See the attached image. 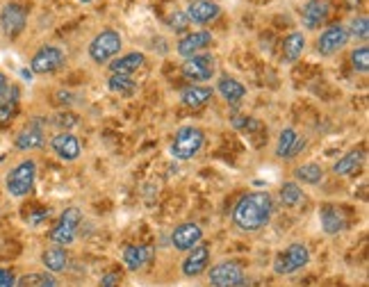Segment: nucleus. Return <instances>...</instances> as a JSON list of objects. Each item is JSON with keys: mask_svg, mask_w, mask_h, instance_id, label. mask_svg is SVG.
<instances>
[{"mask_svg": "<svg viewBox=\"0 0 369 287\" xmlns=\"http://www.w3.org/2000/svg\"><path fill=\"white\" fill-rule=\"evenodd\" d=\"M306 148V139L304 137H296V141H294V146H292V151H289V155H287V160L289 158H296L301 151Z\"/></svg>", "mask_w": 369, "mask_h": 287, "instance_id": "4c0bfd02", "label": "nucleus"}, {"mask_svg": "<svg viewBox=\"0 0 369 287\" xmlns=\"http://www.w3.org/2000/svg\"><path fill=\"white\" fill-rule=\"evenodd\" d=\"M308 262H310V248L301 242H294L276 255L274 272L278 276H289V274H296L299 269H304Z\"/></svg>", "mask_w": 369, "mask_h": 287, "instance_id": "423d86ee", "label": "nucleus"}, {"mask_svg": "<svg viewBox=\"0 0 369 287\" xmlns=\"http://www.w3.org/2000/svg\"><path fill=\"white\" fill-rule=\"evenodd\" d=\"M51 148L60 160L75 162L82 153V144L73 135V132H57V135L51 139Z\"/></svg>", "mask_w": 369, "mask_h": 287, "instance_id": "ddd939ff", "label": "nucleus"}, {"mask_svg": "<svg viewBox=\"0 0 369 287\" xmlns=\"http://www.w3.org/2000/svg\"><path fill=\"white\" fill-rule=\"evenodd\" d=\"M328 16H331V0H308L301 12V23L306 25V30H317L326 23Z\"/></svg>", "mask_w": 369, "mask_h": 287, "instance_id": "4468645a", "label": "nucleus"}, {"mask_svg": "<svg viewBox=\"0 0 369 287\" xmlns=\"http://www.w3.org/2000/svg\"><path fill=\"white\" fill-rule=\"evenodd\" d=\"M346 44H349V32H346V27L339 25V23H333V25H328L322 34H319V39H317V51H319V55L331 57V55H335V53L342 51V48H344Z\"/></svg>", "mask_w": 369, "mask_h": 287, "instance_id": "f8f14e48", "label": "nucleus"}, {"mask_svg": "<svg viewBox=\"0 0 369 287\" xmlns=\"http://www.w3.org/2000/svg\"><path fill=\"white\" fill-rule=\"evenodd\" d=\"M212 94H215V89L208 87V84H192V87H184L182 94H180V103L184 105V108H203L210 98Z\"/></svg>", "mask_w": 369, "mask_h": 287, "instance_id": "4be33fe9", "label": "nucleus"}, {"mask_svg": "<svg viewBox=\"0 0 369 287\" xmlns=\"http://www.w3.org/2000/svg\"><path fill=\"white\" fill-rule=\"evenodd\" d=\"M212 44V32L208 30H199V32H189V34H184L182 39L178 42L176 46V51L180 57H192V55H199L201 51H206V48Z\"/></svg>", "mask_w": 369, "mask_h": 287, "instance_id": "aec40b11", "label": "nucleus"}, {"mask_svg": "<svg viewBox=\"0 0 369 287\" xmlns=\"http://www.w3.org/2000/svg\"><path fill=\"white\" fill-rule=\"evenodd\" d=\"M51 123L55 128H60L62 132H69L71 128H75L77 123H80V117H75L73 112H60L51 119Z\"/></svg>", "mask_w": 369, "mask_h": 287, "instance_id": "f704fd0d", "label": "nucleus"}, {"mask_svg": "<svg viewBox=\"0 0 369 287\" xmlns=\"http://www.w3.org/2000/svg\"><path fill=\"white\" fill-rule=\"evenodd\" d=\"M108 89L112 94H119V96H130V94H135V89H137V82L132 80V75H110Z\"/></svg>", "mask_w": 369, "mask_h": 287, "instance_id": "c756f323", "label": "nucleus"}, {"mask_svg": "<svg viewBox=\"0 0 369 287\" xmlns=\"http://www.w3.org/2000/svg\"><path fill=\"white\" fill-rule=\"evenodd\" d=\"M66 62V53L60 46H42L39 51L32 55L30 62V71L37 75H46V73H55L60 71Z\"/></svg>", "mask_w": 369, "mask_h": 287, "instance_id": "6e6552de", "label": "nucleus"}, {"mask_svg": "<svg viewBox=\"0 0 369 287\" xmlns=\"http://www.w3.org/2000/svg\"><path fill=\"white\" fill-rule=\"evenodd\" d=\"M14 287H57V279L51 272H32L21 276Z\"/></svg>", "mask_w": 369, "mask_h": 287, "instance_id": "c85d7f7f", "label": "nucleus"}, {"mask_svg": "<svg viewBox=\"0 0 369 287\" xmlns=\"http://www.w3.org/2000/svg\"><path fill=\"white\" fill-rule=\"evenodd\" d=\"M217 62L212 55H192L182 62V75L187 80H192L194 84L196 82H208L212 75H215Z\"/></svg>", "mask_w": 369, "mask_h": 287, "instance_id": "9b49d317", "label": "nucleus"}, {"mask_svg": "<svg viewBox=\"0 0 369 287\" xmlns=\"http://www.w3.org/2000/svg\"><path fill=\"white\" fill-rule=\"evenodd\" d=\"M7 84H9V82H7V75L0 73V94H3V91L7 89Z\"/></svg>", "mask_w": 369, "mask_h": 287, "instance_id": "ea45409f", "label": "nucleus"}, {"mask_svg": "<svg viewBox=\"0 0 369 287\" xmlns=\"http://www.w3.org/2000/svg\"><path fill=\"white\" fill-rule=\"evenodd\" d=\"M27 25V12L18 3H7L0 7V32L7 39H16Z\"/></svg>", "mask_w": 369, "mask_h": 287, "instance_id": "1a4fd4ad", "label": "nucleus"}, {"mask_svg": "<svg viewBox=\"0 0 369 287\" xmlns=\"http://www.w3.org/2000/svg\"><path fill=\"white\" fill-rule=\"evenodd\" d=\"M296 130L294 128H285L283 132L278 135V144H276V158H285L289 155V151H292L294 141H296Z\"/></svg>", "mask_w": 369, "mask_h": 287, "instance_id": "2f4dec72", "label": "nucleus"}, {"mask_svg": "<svg viewBox=\"0 0 369 287\" xmlns=\"http://www.w3.org/2000/svg\"><path fill=\"white\" fill-rule=\"evenodd\" d=\"M306 53V34L304 32H289L283 42V60L296 62Z\"/></svg>", "mask_w": 369, "mask_h": 287, "instance_id": "bb28decb", "label": "nucleus"}, {"mask_svg": "<svg viewBox=\"0 0 369 287\" xmlns=\"http://www.w3.org/2000/svg\"><path fill=\"white\" fill-rule=\"evenodd\" d=\"M201 239H203L201 226L192 224V222L176 226L171 233V244H173V248H178V251H192L194 246L201 244Z\"/></svg>", "mask_w": 369, "mask_h": 287, "instance_id": "2eb2a0df", "label": "nucleus"}, {"mask_svg": "<svg viewBox=\"0 0 369 287\" xmlns=\"http://www.w3.org/2000/svg\"><path fill=\"white\" fill-rule=\"evenodd\" d=\"M346 32H349V39L356 37V39L367 42V37H369V18L367 16H356L351 21V25L346 27Z\"/></svg>", "mask_w": 369, "mask_h": 287, "instance_id": "72a5a7b5", "label": "nucleus"}, {"mask_svg": "<svg viewBox=\"0 0 369 287\" xmlns=\"http://www.w3.org/2000/svg\"><path fill=\"white\" fill-rule=\"evenodd\" d=\"M363 162H365V153L363 151H349L346 155H342L333 165V174L335 176H351V174H356V171L363 167Z\"/></svg>", "mask_w": 369, "mask_h": 287, "instance_id": "a878e982", "label": "nucleus"}, {"mask_svg": "<svg viewBox=\"0 0 369 287\" xmlns=\"http://www.w3.org/2000/svg\"><path fill=\"white\" fill-rule=\"evenodd\" d=\"M44 123H48V121L46 119H32V121H27L25 126L18 130V135L14 137V148L21 151V153L44 148V144H46Z\"/></svg>", "mask_w": 369, "mask_h": 287, "instance_id": "9d476101", "label": "nucleus"}, {"mask_svg": "<svg viewBox=\"0 0 369 287\" xmlns=\"http://www.w3.org/2000/svg\"><path fill=\"white\" fill-rule=\"evenodd\" d=\"M319 224H322V231L326 235H339L342 231H346V217L344 210L337 205H322L319 208Z\"/></svg>", "mask_w": 369, "mask_h": 287, "instance_id": "f3484780", "label": "nucleus"}, {"mask_svg": "<svg viewBox=\"0 0 369 287\" xmlns=\"http://www.w3.org/2000/svg\"><path fill=\"white\" fill-rule=\"evenodd\" d=\"M324 178V169L317 165V162H306L294 169V180L304 185H319Z\"/></svg>", "mask_w": 369, "mask_h": 287, "instance_id": "cd10ccee", "label": "nucleus"}, {"mask_svg": "<svg viewBox=\"0 0 369 287\" xmlns=\"http://www.w3.org/2000/svg\"><path fill=\"white\" fill-rule=\"evenodd\" d=\"M80 3H85V5H89V3H94V0H80Z\"/></svg>", "mask_w": 369, "mask_h": 287, "instance_id": "a19ab883", "label": "nucleus"}, {"mask_svg": "<svg viewBox=\"0 0 369 287\" xmlns=\"http://www.w3.org/2000/svg\"><path fill=\"white\" fill-rule=\"evenodd\" d=\"M35 180H37V162L23 160L9 169V174L5 176V189L14 198H23L35 189Z\"/></svg>", "mask_w": 369, "mask_h": 287, "instance_id": "f03ea898", "label": "nucleus"}, {"mask_svg": "<svg viewBox=\"0 0 369 287\" xmlns=\"http://www.w3.org/2000/svg\"><path fill=\"white\" fill-rule=\"evenodd\" d=\"M42 262L46 267V272L51 274H62L66 267H69V253H66L64 246H48L42 253Z\"/></svg>", "mask_w": 369, "mask_h": 287, "instance_id": "5701e85b", "label": "nucleus"}, {"mask_svg": "<svg viewBox=\"0 0 369 287\" xmlns=\"http://www.w3.org/2000/svg\"><path fill=\"white\" fill-rule=\"evenodd\" d=\"M351 66H354V71H358V73L369 71V48H367V44L356 46L351 51Z\"/></svg>", "mask_w": 369, "mask_h": 287, "instance_id": "473e14b6", "label": "nucleus"}, {"mask_svg": "<svg viewBox=\"0 0 369 287\" xmlns=\"http://www.w3.org/2000/svg\"><path fill=\"white\" fill-rule=\"evenodd\" d=\"M271 212H274V198L269 191H249L235 203L230 219L239 231L256 233L269 224Z\"/></svg>", "mask_w": 369, "mask_h": 287, "instance_id": "f257e3e1", "label": "nucleus"}, {"mask_svg": "<svg viewBox=\"0 0 369 287\" xmlns=\"http://www.w3.org/2000/svg\"><path fill=\"white\" fill-rule=\"evenodd\" d=\"M16 285V276L12 269H5L0 267V287H14Z\"/></svg>", "mask_w": 369, "mask_h": 287, "instance_id": "e433bc0d", "label": "nucleus"}, {"mask_svg": "<svg viewBox=\"0 0 369 287\" xmlns=\"http://www.w3.org/2000/svg\"><path fill=\"white\" fill-rule=\"evenodd\" d=\"M121 48H123L121 34L116 30H112V27H105V30H101L92 39L89 57H92V62H96V64H110L114 57L121 55Z\"/></svg>", "mask_w": 369, "mask_h": 287, "instance_id": "7ed1b4c3", "label": "nucleus"}, {"mask_svg": "<svg viewBox=\"0 0 369 287\" xmlns=\"http://www.w3.org/2000/svg\"><path fill=\"white\" fill-rule=\"evenodd\" d=\"M184 14H187L189 23L194 25H208L221 14V7L217 3H212V0H194V3H189V7L184 9Z\"/></svg>", "mask_w": 369, "mask_h": 287, "instance_id": "a211bd4d", "label": "nucleus"}, {"mask_svg": "<svg viewBox=\"0 0 369 287\" xmlns=\"http://www.w3.org/2000/svg\"><path fill=\"white\" fill-rule=\"evenodd\" d=\"M18 101H21V89L16 84H7V89L0 94V123L14 117L18 110Z\"/></svg>", "mask_w": 369, "mask_h": 287, "instance_id": "b1692460", "label": "nucleus"}, {"mask_svg": "<svg viewBox=\"0 0 369 287\" xmlns=\"http://www.w3.org/2000/svg\"><path fill=\"white\" fill-rule=\"evenodd\" d=\"M144 62H146V57L139 51H130V53H123L119 57H114L110 62V71L112 75H132L135 71H139Z\"/></svg>", "mask_w": 369, "mask_h": 287, "instance_id": "412c9836", "label": "nucleus"}, {"mask_svg": "<svg viewBox=\"0 0 369 287\" xmlns=\"http://www.w3.org/2000/svg\"><path fill=\"white\" fill-rule=\"evenodd\" d=\"M215 89L219 91L221 98H226L228 103H237V101H242L246 96L244 84H242L237 78H230V75H223V78H219Z\"/></svg>", "mask_w": 369, "mask_h": 287, "instance_id": "393cba45", "label": "nucleus"}, {"mask_svg": "<svg viewBox=\"0 0 369 287\" xmlns=\"http://www.w3.org/2000/svg\"><path fill=\"white\" fill-rule=\"evenodd\" d=\"M116 279H119L116 274H108V276H105V279L101 281V287H116Z\"/></svg>", "mask_w": 369, "mask_h": 287, "instance_id": "58836bf2", "label": "nucleus"}, {"mask_svg": "<svg viewBox=\"0 0 369 287\" xmlns=\"http://www.w3.org/2000/svg\"><path fill=\"white\" fill-rule=\"evenodd\" d=\"M208 283L212 287H239L244 283V267L237 260H221L208 272Z\"/></svg>", "mask_w": 369, "mask_h": 287, "instance_id": "0eeeda50", "label": "nucleus"}, {"mask_svg": "<svg viewBox=\"0 0 369 287\" xmlns=\"http://www.w3.org/2000/svg\"><path fill=\"white\" fill-rule=\"evenodd\" d=\"M210 264V246L208 244H199L192 248V253L182 260V274L187 279H196L203 272H208Z\"/></svg>", "mask_w": 369, "mask_h": 287, "instance_id": "dca6fc26", "label": "nucleus"}, {"mask_svg": "<svg viewBox=\"0 0 369 287\" xmlns=\"http://www.w3.org/2000/svg\"><path fill=\"white\" fill-rule=\"evenodd\" d=\"M121 257H123V264L128 267L130 272H142L144 267L151 264V260H153V246L128 244V246H123Z\"/></svg>", "mask_w": 369, "mask_h": 287, "instance_id": "6ab92c4d", "label": "nucleus"}, {"mask_svg": "<svg viewBox=\"0 0 369 287\" xmlns=\"http://www.w3.org/2000/svg\"><path fill=\"white\" fill-rule=\"evenodd\" d=\"M280 203H283L285 208H294L299 203H304V189L299 187V183H285L283 187H280Z\"/></svg>", "mask_w": 369, "mask_h": 287, "instance_id": "7c9ffc66", "label": "nucleus"}, {"mask_svg": "<svg viewBox=\"0 0 369 287\" xmlns=\"http://www.w3.org/2000/svg\"><path fill=\"white\" fill-rule=\"evenodd\" d=\"M203 144H206V135L196 126H182L176 132V139L171 144V153L176 160H192L194 155H199Z\"/></svg>", "mask_w": 369, "mask_h": 287, "instance_id": "39448f33", "label": "nucleus"}, {"mask_svg": "<svg viewBox=\"0 0 369 287\" xmlns=\"http://www.w3.org/2000/svg\"><path fill=\"white\" fill-rule=\"evenodd\" d=\"M82 224V210L80 208H66L64 212L57 219V224L53 226V231L48 233V239L55 246H71L77 237V228Z\"/></svg>", "mask_w": 369, "mask_h": 287, "instance_id": "20e7f679", "label": "nucleus"}, {"mask_svg": "<svg viewBox=\"0 0 369 287\" xmlns=\"http://www.w3.org/2000/svg\"><path fill=\"white\" fill-rule=\"evenodd\" d=\"M187 25H189V18H187V14H184V12L171 14V18H169V27H171V30L182 32V30H187Z\"/></svg>", "mask_w": 369, "mask_h": 287, "instance_id": "c9c22d12", "label": "nucleus"}]
</instances>
